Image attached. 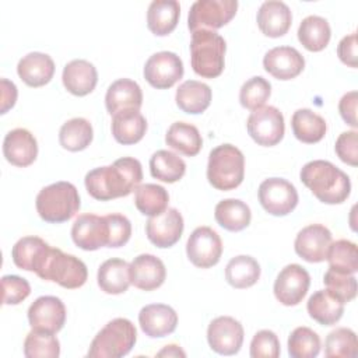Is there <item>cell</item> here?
<instances>
[{
    "label": "cell",
    "mask_w": 358,
    "mask_h": 358,
    "mask_svg": "<svg viewBox=\"0 0 358 358\" xmlns=\"http://www.w3.org/2000/svg\"><path fill=\"white\" fill-rule=\"evenodd\" d=\"M259 29L268 38H278L288 32L292 13L284 1L267 0L262 3L256 15Z\"/></svg>",
    "instance_id": "24"
},
{
    "label": "cell",
    "mask_w": 358,
    "mask_h": 358,
    "mask_svg": "<svg viewBox=\"0 0 358 358\" xmlns=\"http://www.w3.org/2000/svg\"><path fill=\"white\" fill-rule=\"evenodd\" d=\"M150 172L152 178L161 182L175 183L183 178L186 164L178 154L168 150H158L150 158Z\"/></svg>",
    "instance_id": "39"
},
{
    "label": "cell",
    "mask_w": 358,
    "mask_h": 358,
    "mask_svg": "<svg viewBox=\"0 0 358 358\" xmlns=\"http://www.w3.org/2000/svg\"><path fill=\"white\" fill-rule=\"evenodd\" d=\"M357 102H358V92L350 91L344 94L338 102V112L343 120L351 126L352 129L358 127L357 123Z\"/></svg>",
    "instance_id": "52"
},
{
    "label": "cell",
    "mask_w": 358,
    "mask_h": 358,
    "mask_svg": "<svg viewBox=\"0 0 358 358\" xmlns=\"http://www.w3.org/2000/svg\"><path fill=\"white\" fill-rule=\"evenodd\" d=\"M331 242L333 236L327 227L322 224H310L296 234L294 249L305 262L320 263L326 260Z\"/></svg>",
    "instance_id": "17"
},
{
    "label": "cell",
    "mask_w": 358,
    "mask_h": 358,
    "mask_svg": "<svg viewBox=\"0 0 358 358\" xmlns=\"http://www.w3.org/2000/svg\"><path fill=\"white\" fill-rule=\"evenodd\" d=\"M112 136L123 145L138 143L147 131V120L140 110L129 109L112 115Z\"/></svg>",
    "instance_id": "28"
},
{
    "label": "cell",
    "mask_w": 358,
    "mask_h": 358,
    "mask_svg": "<svg viewBox=\"0 0 358 358\" xmlns=\"http://www.w3.org/2000/svg\"><path fill=\"white\" fill-rule=\"evenodd\" d=\"M243 326L231 316H218L213 319L207 329V341L213 351L221 355L236 354L243 343Z\"/></svg>",
    "instance_id": "15"
},
{
    "label": "cell",
    "mask_w": 358,
    "mask_h": 358,
    "mask_svg": "<svg viewBox=\"0 0 358 358\" xmlns=\"http://www.w3.org/2000/svg\"><path fill=\"white\" fill-rule=\"evenodd\" d=\"M271 95V84L260 77L255 76L245 81L239 91V102L243 108L255 110L262 108Z\"/></svg>",
    "instance_id": "45"
},
{
    "label": "cell",
    "mask_w": 358,
    "mask_h": 358,
    "mask_svg": "<svg viewBox=\"0 0 358 358\" xmlns=\"http://www.w3.org/2000/svg\"><path fill=\"white\" fill-rule=\"evenodd\" d=\"M331 36V29L326 18L320 15L305 17L298 27V39L309 52L323 50Z\"/></svg>",
    "instance_id": "36"
},
{
    "label": "cell",
    "mask_w": 358,
    "mask_h": 358,
    "mask_svg": "<svg viewBox=\"0 0 358 358\" xmlns=\"http://www.w3.org/2000/svg\"><path fill=\"white\" fill-rule=\"evenodd\" d=\"M24 355L27 358H57L60 343L55 334L32 329L24 340Z\"/></svg>",
    "instance_id": "44"
},
{
    "label": "cell",
    "mask_w": 358,
    "mask_h": 358,
    "mask_svg": "<svg viewBox=\"0 0 358 358\" xmlns=\"http://www.w3.org/2000/svg\"><path fill=\"white\" fill-rule=\"evenodd\" d=\"M169 194L166 189L157 183H144L134 190L136 208L148 217L162 214L168 208Z\"/></svg>",
    "instance_id": "40"
},
{
    "label": "cell",
    "mask_w": 358,
    "mask_h": 358,
    "mask_svg": "<svg viewBox=\"0 0 358 358\" xmlns=\"http://www.w3.org/2000/svg\"><path fill=\"white\" fill-rule=\"evenodd\" d=\"M320 337L306 326L296 327L288 337V354L291 358H315L320 352Z\"/></svg>",
    "instance_id": "43"
},
{
    "label": "cell",
    "mask_w": 358,
    "mask_h": 358,
    "mask_svg": "<svg viewBox=\"0 0 358 358\" xmlns=\"http://www.w3.org/2000/svg\"><path fill=\"white\" fill-rule=\"evenodd\" d=\"M326 260L331 270L355 274L358 271V248L348 239H338L331 242Z\"/></svg>",
    "instance_id": "41"
},
{
    "label": "cell",
    "mask_w": 358,
    "mask_h": 358,
    "mask_svg": "<svg viewBox=\"0 0 358 358\" xmlns=\"http://www.w3.org/2000/svg\"><path fill=\"white\" fill-rule=\"evenodd\" d=\"M143 105V91L140 85L130 78H119L113 81L105 95V106L109 115L122 110H140Z\"/></svg>",
    "instance_id": "25"
},
{
    "label": "cell",
    "mask_w": 358,
    "mask_h": 358,
    "mask_svg": "<svg viewBox=\"0 0 358 358\" xmlns=\"http://www.w3.org/2000/svg\"><path fill=\"white\" fill-rule=\"evenodd\" d=\"M358 133L355 130L341 133L334 144L337 157L351 166L358 165Z\"/></svg>",
    "instance_id": "50"
},
{
    "label": "cell",
    "mask_w": 358,
    "mask_h": 358,
    "mask_svg": "<svg viewBox=\"0 0 358 358\" xmlns=\"http://www.w3.org/2000/svg\"><path fill=\"white\" fill-rule=\"evenodd\" d=\"M262 207L271 215H288L298 204V192L295 186L282 178L264 179L257 190Z\"/></svg>",
    "instance_id": "10"
},
{
    "label": "cell",
    "mask_w": 358,
    "mask_h": 358,
    "mask_svg": "<svg viewBox=\"0 0 358 358\" xmlns=\"http://www.w3.org/2000/svg\"><path fill=\"white\" fill-rule=\"evenodd\" d=\"M264 70L277 80H292L305 69L303 56L292 46H275L263 57Z\"/></svg>",
    "instance_id": "19"
},
{
    "label": "cell",
    "mask_w": 358,
    "mask_h": 358,
    "mask_svg": "<svg viewBox=\"0 0 358 358\" xmlns=\"http://www.w3.org/2000/svg\"><path fill=\"white\" fill-rule=\"evenodd\" d=\"M260 278V264L257 260L248 255L232 257L225 267L227 282L238 289L249 288Z\"/></svg>",
    "instance_id": "37"
},
{
    "label": "cell",
    "mask_w": 358,
    "mask_h": 358,
    "mask_svg": "<svg viewBox=\"0 0 358 358\" xmlns=\"http://www.w3.org/2000/svg\"><path fill=\"white\" fill-rule=\"evenodd\" d=\"M1 289L4 305H18L31 294L29 282L25 278L14 274L1 277Z\"/></svg>",
    "instance_id": "47"
},
{
    "label": "cell",
    "mask_w": 358,
    "mask_h": 358,
    "mask_svg": "<svg viewBox=\"0 0 358 358\" xmlns=\"http://www.w3.org/2000/svg\"><path fill=\"white\" fill-rule=\"evenodd\" d=\"M246 129L255 143L263 147H273L284 137V116L275 106H262L249 115Z\"/></svg>",
    "instance_id": "9"
},
{
    "label": "cell",
    "mask_w": 358,
    "mask_h": 358,
    "mask_svg": "<svg viewBox=\"0 0 358 358\" xmlns=\"http://www.w3.org/2000/svg\"><path fill=\"white\" fill-rule=\"evenodd\" d=\"M166 277L164 262L150 253L138 255L130 263V281L143 291H152L159 288Z\"/></svg>",
    "instance_id": "22"
},
{
    "label": "cell",
    "mask_w": 358,
    "mask_h": 358,
    "mask_svg": "<svg viewBox=\"0 0 358 358\" xmlns=\"http://www.w3.org/2000/svg\"><path fill=\"white\" fill-rule=\"evenodd\" d=\"M77 187L64 180L55 182L39 190L35 207L39 217L50 224H60L73 218L80 210Z\"/></svg>",
    "instance_id": "4"
},
{
    "label": "cell",
    "mask_w": 358,
    "mask_h": 358,
    "mask_svg": "<svg viewBox=\"0 0 358 358\" xmlns=\"http://www.w3.org/2000/svg\"><path fill=\"white\" fill-rule=\"evenodd\" d=\"M157 357H186V352L176 344L165 345L161 351L157 352Z\"/></svg>",
    "instance_id": "54"
},
{
    "label": "cell",
    "mask_w": 358,
    "mask_h": 358,
    "mask_svg": "<svg viewBox=\"0 0 358 358\" xmlns=\"http://www.w3.org/2000/svg\"><path fill=\"white\" fill-rule=\"evenodd\" d=\"M109 225V243L108 248L124 246L131 236V224L129 218L119 213L105 215Z\"/></svg>",
    "instance_id": "49"
},
{
    "label": "cell",
    "mask_w": 358,
    "mask_h": 358,
    "mask_svg": "<svg viewBox=\"0 0 358 358\" xmlns=\"http://www.w3.org/2000/svg\"><path fill=\"white\" fill-rule=\"evenodd\" d=\"M337 56L348 67L355 69L358 66V42H357V34L355 32L344 36L338 42Z\"/></svg>",
    "instance_id": "51"
},
{
    "label": "cell",
    "mask_w": 358,
    "mask_h": 358,
    "mask_svg": "<svg viewBox=\"0 0 358 358\" xmlns=\"http://www.w3.org/2000/svg\"><path fill=\"white\" fill-rule=\"evenodd\" d=\"M36 275L45 281L56 282L63 288L76 289L85 284L88 270L81 259L50 246L45 263Z\"/></svg>",
    "instance_id": "7"
},
{
    "label": "cell",
    "mask_w": 358,
    "mask_h": 358,
    "mask_svg": "<svg viewBox=\"0 0 358 358\" xmlns=\"http://www.w3.org/2000/svg\"><path fill=\"white\" fill-rule=\"evenodd\" d=\"M214 218L224 229L239 232L250 224L252 211L249 206L239 199H225L217 203Z\"/></svg>",
    "instance_id": "33"
},
{
    "label": "cell",
    "mask_w": 358,
    "mask_h": 358,
    "mask_svg": "<svg viewBox=\"0 0 358 358\" xmlns=\"http://www.w3.org/2000/svg\"><path fill=\"white\" fill-rule=\"evenodd\" d=\"M245 176V157L232 144H221L210 151L207 164V179L217 190H232L238 187Z\"/></svg>",
    "instance_id": "6"
},
{
    "label": "cell",
    "mask_w": 358,
    "mask_h": 358,
    "mask_svg": "<svg viewBox=\"0 0 358 358\" xmlns=\"http://www.w3.org/2000/svg\"><path fill=\"white\" fill-rule=\"evenodd\" d=\"M62 81L70 94L76 96H85L95 90L98 83V71L91 62L74 59L64 66Z\"/></svg>",
    "instance_id": "23"
},
{
    "label": "cell",
    "mask_w": 358,
    "mask_h": 358,
    "mask_svg": "<svg viewBox=\"0 0 358 358\" xmlns=\"http://www.w3.org/2000/svg\"><path fill=\"white\" fill-rule=\"evenodd\" d=\"M183 217L176 208H166L162 214L150 217L145 224L148 241L157 248L173 246L183 234Z\"/></svg>",
    "instance_id": "18"
},
{
    "label": "cell",
    "mask_w": 358,
    "mask_h": 358,
    "mask_svg": "<svg viewBox=\"0 0 358 358\" xmlns=\"http://www.w3.org/2000/svg\"><path fill=\"white\" fill-rule=\"evenodd\" d=\"M71 239L83 250H96L109 243V225L96 214H80L71 227Z\"/></svg>",
    "instance_id": "16"
},
{
    "label": "cell",
    "mask_w": 358,
    "mask_h": 358,
    "mask_svg": "<svg viewBox=\"0 0 358 358\" xmlns=\"http://www.w3.org/2000/svg\"><path fill=\"white\" fill-rule=\"evenodd\" d=\"M225 39L215 31L199 29L192 32L190 63L193 71L203 78L221 76L225 66Z\"/></svg>",
    "instance_id": "3"
},
{
    "label": "cell",
    "mask_w": 358,
    "mask_h": 358,
    "mask_svg": "<svg viewBox=\"0 0 358 358\" xmlns=\"http://www.w3.org/2000/svg\"><path fill=\"white\" fill-rule=\"evenodd\" d=\"M236 0H197L187 14V27L192 32L199 29L215 31L227 25L236 14Z\"/></svg>",
    "instance_id": "8"
},
{
    "label": "cell",
    "mask_w": 358,
    "mask_h": 358,
    "mask_svg": "<svg viewBox=\"0 0 358 358\" xmlns=\"http://www.w3.org/2000/svg\"><path fill=\"white\" fill-rule=\"evenodd\" d=\"M180 6L176 0H154L147 10V27L157 36L171 34L179 21Z\"/></svg>",
    "instance_id": "31"
},
{
    "label": "cell",
    "mask_w": 358,
    "mask_h": 358,
    "mask_svg": "<svg viewBox=\"0 0 358 358\" xmlns=\"http://www.w3.org/2000/svg\"><path fill=\"white\" fill-rule=\"evenodd\" d=\"M0 84H1V109H0V113L4 115V113H7L8 109H11L15 105L18 91H17L15 84L13 81L7 80V78H1Z\"/></svg>",
    "instance_id": "53"
},
{
    "label": "cell",
    "mask_w": 358,
    "mask_h": 358,
    "mask_svg": "<svg viewBox=\"0 0 358 358\" xmlns=\"http://www.w3.org/2000/svg\"><path fill=\"white\" fill-rule=\"evenodd\" d=\"M137 341V330L126 317L108 322L90 344V358H120L127 355Z\"/></svg>",
    "instance_id": "5"
},
{
    "label": "cell",
    "mask_w": 358,
    "mask_h": 358,
    "mask_svg": "<svg viewBox=\"0 0 358 358\" xmlns=\"http://www.w3.org/2000/svg\"><path fill=\"white\" fill-rule=\"evenodd\" d=\"M94 137L92 124L85 117H73L64 122L59 130L60 145L71 152L85 150Z\"/></svg>",
    "instance_id": "38"
},
{
    "label": "cell",
    "mask_w": 358,
    "mask_h": 358,
    "mask_svg": "<svg viewBox=\"0 0 358 358\" xmlns=\"http://www.w3.org/2000/svg\"><path fill=\"white\" fill-rule=\"evenodd\" d=\"M17 73L28 87H43L53 78L55 62L46 53L31 52L20 59Z\"/></svg>",
    "instance_id": "26"
},
{
    "label": "cell",
    "mask_w": 358,
    "mask_h": 358,
    "mask_svg": "<svg viewBox=\"0 0 358 358\" xmlns=\"http://www.w3.org/2000/svg\"><path fill=\"white\" fill-rule=\"evenodd\" d=\"M182 59L168 50L157 52L148 57L144 64V78L157 90H166L173 87L183 77Z\"/></svg>",
    "instance_id": "11"
},
{
    "label": "cell",
    "mask_w": 358,
    "mask_h": 358,
    "mask_svg": "<svg viewBox=\"0 0 358 358\" xmlns=\"http://www.w3.org/2000/svg\"><path fill=\"white\" fill-rule=\"evenodd\" d=\"M141 179L143 168L140 161L133 157H123L112 165L98 166L87 172L84 183L91 197L108 201L129 196L140 186Z\"/></svg>",
    "instance_id": "1"
},
{
    "label": "cell",
    "mask_w": 358,
    "mask_h": 358,
    "mask_svg": "<svg viewBox=\"0 0 358 358\" xmlns=\"http://www.w3.org/2000/svg\"><path fill=\"white\" fill-rule=\"evenodd\" d=\"M138 323L143 333L151 338H162L175 331L178 313L165 303H150L138 312Z\"/></svg>",
    "instance_id": "20"
},
{
    "label": "cell",
    "mask_w": 358,
    "mask_h": 358,
    "mask_svg": "<svg viewBox=\"0 0 358 358\" xmlns=\"http://www.w3.org/2000/svg\"><path fill=\"white\" fill-rule=\"evenodd\" d=\"M301 182L324 204H341L351 193V182L345 172L330 161L313 159L299 172Z\"/></svg>",
    "instance_id": "2"
},
{
    "label": "cell",
    "mask_w": 358,
    "mask_h": 358,
    "mask_svg": "<svg viewBox=\"0 0 358 358\" xmlns=\"http://www.w3.org/2000/svg\"><path fill=\"white\" fill-rule=\"evenodd\" d=\"M252 358H277L280 357V340L271 330L257 331L250 341Z\"/></svg>",
    "instance_id": "48"
},
{
    "label": "cell",
    "mask_w": 358,
    "mask_h": 358,
    "mask_svg": "<svg viewBox=\"0 0 358 358\" xmlns=\"http://www.w3.org/2000/svg\"><path fill=\"white\" fill-rule=\"evenodd\" d=\"M211 98V88L206 83L197 80H187L182 83L175 94L178 108L189 115L203 113L210 106Z\"/></svg>",
    "instance_id": "30"
},
{
    "label": "cell",
    "mask_w": 358,
    "mask_h": 358,
    "mask_svg": "<svg viewBox=\"0 0 358 358\" xmlns=\"http://www.w3.org/2000/svg\"><path fill=\"white\" fill-rule=\"evenodd\" d=\"M186 255L196 267H213L221 259L222 241L213 228L197 227L187 239Z\"/></svg>",
    "instance_id": "12"
},
{
    "label": "cell",
    "mask_w": 358,
    "mask_h": 358,
    "mask_svg": "<svg viewBox=\"0 0 358 358\" xmlns=\"http://www.w3.org/2000/svg\"><path fill=\"white\" fill-rule=\"evenodd\" d=\"M306 310L319 324L333 326L341 319L344 313V303L327 289H319L309 296Z\"/></svg>",
    "instance_id": "32"
},
{
    "label": "cell",
    "mask_w": 358,
    "mask_h": 358,
    "mask_svg": "<svg viewBox=\"0 0 358 358\" xmlns=\"http://www.w3.org/2000/svg\"><path fill=\"white\" fill-rule=\"evenodd\" d=\"M324 355L327 358H355L358 355V341L354 330L337 327L324 340Z\"/></svg>",
    "instance_id": "42"
},
{
    "label": "cell",
    "mask_w": 358,
    "mask_h": 358,
    "mask_svg": "<svg viewBox=\"0 0 358 358\" xmlns=\"http://www.w3.org/2000/svg\"><path fill=\"white\" fill-rule=\"evenodd\" d=\"M291 127L294 136L305 144L319 143L327 131L326 120L316 112L306 108L294 112L291 117Z\"/></svg>",
    "instance_id": "35"
},
{
    "label": "cell",
    "mask_w": 358,
    "mask_h": 358,
    "mask_svg": "<svg viewBox=\"0 0 358 358\" xmlns=\"http://www.w3.org/2000/svg\"><path fill=\"white\" fill-rule=\"evenodd\" d=\"M27 315L31 329L56 334L63 329L67 312L60 298L43 295L29 305Z\"/></svg>",
    "instance_id": "14"
},
{
    "label": "cell",
    "mask_w": 358,
    "mask_h": 358,
    "mask_svg": "<svg viewBox=\"0 0 358 358\" xmlns=\"http://www.w3.org/2000/svg\"><path fill=\"white\" fill-rule=\"evenodd\" d=\"M99 288L109 295H119L127 291L130 281V264L117 257L105 260L96 274Z\"/></svg>",
    "instance_id": "29"
},
{
    "label": "cell",
    "mask_w": 358,
    "mask_h": 358,
    "mask_svg": "<svg viewBox=\"0 0 358 358\" xmlns=\"http://www.w3.org/2000/svg\"><path fill=\"white\" fill-rule=\"evenodd\" d=\"M165 143L186 157L197 155L203 147V138L199 129L186 122L172 123L165 134Z\"/></svg>",
    "instance_id": "34"
},
{
    "label": "cell",
    "mask_w": 358,
    "mask_h": 358,
    "mask_svg": "<svg viewBox=\"0 0 358 358\" xmlns=\"http://www.w3.org/2000/svg\"><path fill=\"white\" fill-rule=\"evenodd\" d=\"M323 282L326 289L337 296L343 303L352 301L357 295V278L354 274H345L329 268L324 273Z\"/></svg>",
    "instance_id": "46"
},
{
    "label": "cell",
    "mask_w": 358,
    "mask_h": 358,
    "mask_svg": "<svg viewBox=\"0 0 358 358\" xmlns=\"http://www.w3.org/2000/svg\"><path fill=\"white\" fill-rule=\"evenodd\" d=\"M310 285V275L305 267L292 263L287 264L274 281V296L285 306L298 305L306 295Z\"/></svg>",
    "instance_id": "13"
},
{
    "label": "cell",
    "mask_w": 358,
    "mask_h": 358,
    "mask_svg": "<svg viewBox=\"0 0 358 358\" xmlns=\"http://www.w3.org/2000/svg\"><path fill=\"white\" fill-rule=\"evenodd\" d=\"M49 250L50 245L46 243L42 238L22 236L14 243L11 249V257L18 268L34 271L36 274L45 263Z\"/></svg>",
    "instance_id": "27"
},
{
    "label": "cell",
    "mask_w": 358,
    "mask_h": 358,
    "mask_svg": "<svg viewBox=\"0 0 358 358\" xmlns=\"http://www.w3.org/2000/svg\"><path fill=\"white\" fill-rule=\"evenodd\" d=\"M3 154L6 159L14 166H29L38 157L36 138L27 129H13L6 134L3 140Z\"/></svg>",
    "instance_id": "21"
}]
</instances>
